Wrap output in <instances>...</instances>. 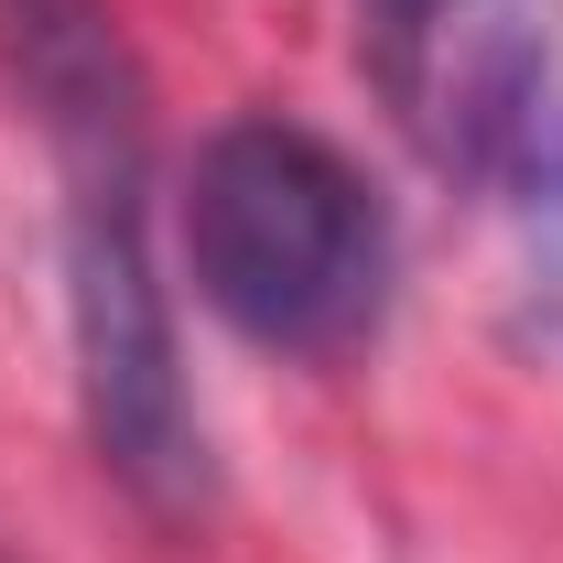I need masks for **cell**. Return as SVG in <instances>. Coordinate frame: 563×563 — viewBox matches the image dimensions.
I'll use <instances>...</instances> for the list:
<instances>
[{
  "instance_id": "3",
  "label": "cell",
  "mask_w": 563,
  "mask_h": 563,
  "mask_svg": "<svg viewBox=\"0 0 563 563\" xmlns=\"http://www.w3.org/2000/svg\"><path fill=\"white\" fill-rule=\"evenodd\" d=\"M563 0H357V55L390 120L444 174H498L553 76Z\"/></svg>"
},
{
  "instance_id": "1",
  "label": "cell",
  "mask_w": 563,
  "mask_h": 563,
  "mask_svg": "<svg viewBox=\"0 0 563 563\" xmlns=\"http://www.w3.org/2000/svg\"><path fill=\"white\" fill-rule=\"evenodd\" d=\"M185 272L250 347L347 357L390 303V217L336 141L228 120L185 174Z\"/></svg>"
},
{
  "instance_id": "2",
  "label": "cell",
  "mask_w": 563,
  "mask_h": 563,
  "mask_svg": "<svg viewBox=\"0 0 563 563\" xmlns=\"http://www.w3.org/2000/svg\"><path fill=\"white\" fill-rule=\"evenodd\" d=\"M66 336H76V401L109 455V477L152 509L207 498V422L185 390L174 303L141 239V174H98L66 207Z\"/></svg>"
},
{
  "instance_id": "4",
  "label": "cell",
  "mask_w": 563,
  "mask_h": 563,
  "mask_svg": "<svg viewBox=\"0 0 563 563\" xmlns=\"http://www.w3.org/2000/svg\"><path fill=\"white\" fill-rule=\"evenodd\" d=\"M0 55L44 131L66 141V174H141V66L109 0H0Z\"/></svg>"
}]
</instances>
